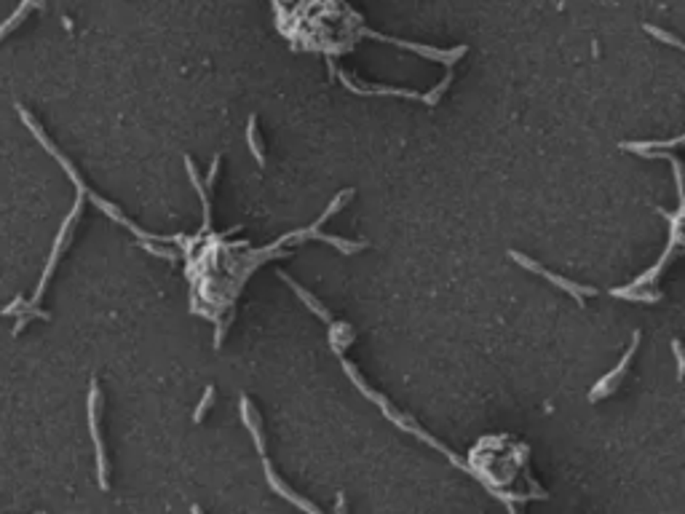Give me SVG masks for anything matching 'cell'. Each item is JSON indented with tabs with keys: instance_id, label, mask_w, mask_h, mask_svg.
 Instances as JSON below:
<instances>
[{
	"instance_id": "cell-1",
	"label": "cell",
	"mask_w": 685,
	"mask_h": 514,
	"mask_svg": "<svg viewBox=\"0 0 685 514\" xmlns=\"http://www.w3.org/2000/svg\"><path fill=\"white\" fill-rule=\"evenodd\" d=\"M342 370H345V373L351 375V380L356 383V389H359L361 394H364V396H370L372 402H377V405H380V410H383V415H386L388 421H394L396 426H402V428H404V431H410V434H415L418 439H423V442H428V445H431V447H436V450H439L442 455H447V458H450V461L455 463V466H461L463 472H469V474H471V469H469V466H466V463H463L461 458H458V455L452 453V450H447V447L442 445V442H436L434 437H428L426 431H420V426H418V423H415L412 418H407V415H402V412H396V410H394V405H391L388 399H383V396L377 394V391H372V389H370V386H367V383L361 380V375H359V373H356V370H354V364H351V361H348V359H342Z\"/></svg>"
},
{
	"instance_id": "cell-2",
	"label": "cell",
	"mask_w": 685,
	"mask_h": 514,
	"mask_svg": "<svg viewBox=\"0 0 685 514\" xmlns=\"http://www.w3.org/2000/svg\"><path fill=\"white\" fill-rule=\"evenodd\" d=\"M84 198H86V190H78V198H75V204H72V209H70V215L65 217V223H62L59 233H56V239H54L52 255H49V263H46V268H43V276H40V281H38V290H35L33 300H27L30 306H38V303H40V297H43V292H46V287H49V279H52L54 268H56V263H59V257H62V252L68 249L70 231H72V225L78 223V217H81V209H84Z\"/></svg>"
},
{
	"instance_id": "cell-3",
	"label": "cell",
	"mask_w": 685,
	"mask_h": 514,
	"mask_svg": "<svg viewBox=\"0 0 685 514\" xmlns=\"http://www.w3.org/2000/svg\"><path fill=\"white\" fill-rule=\"evenodd\" d=\"M100 386L97 380H91V389H88V428H91V439H94V453H97V480H100V488L107 490L110 482H107V458H104V442L102 434H100Z\"/></svg>"
},
{
	"instance_id": "cell-4",
	"label": "cell",
	"mask_w": 685,
	"mask_h": 514,
	"mask_svg": "<svg viewBox=\"0 0 685 514\" xmlns=\"http://www.w3.org/2000/svg\"><path fill=\"white\" fill-rule=\"evenodd\" d=\"M509 257H512L514 263L517 265H522V268H528V271H533V274H541L546 281H551L554 287H562V290L567 292V295H573L578 303H583V297H592V295H597V290L595 287H583V284H573V281H567V279H562V276H557V274H551L549 268H544L541 263H535V260H530L528 255H522V252H509Z\"/></svg>"
},
{
	"instance_id": "cell-5",
	"label": "cell",
	"mask_w": 685,
	"mask_h": 514,
	"mask_svg": "<svg viewBox=\"0 0 685 514\" xmlns=\"http://www.w3.org/2000/svg\"><path fill=\"white\" fill-rule=\"evenodd\" d=\"M637 343H640V332H634V335H632V343H629L627 354L621 357V361H618L616 367H613V370H611V373H608L605 377H599L597 383H595V389H592V394H589V399H592V402H597V399H605L608 394H613V389H616L618 377L627 373V367H629V361H632L634 351H637Z\"/></svg>"
},
{
	"instance_id": "cell-6",
	"label": "cell",
	"mask_w": 685,
	"mask_h": 514,
	"mask_svg": "<svg viewBox=\"0 0 685 514\" xmlns=\"http://www.w3.org/2000/svg\"><path fill=\"white\" fill-rule=\"evenodd\" d=\"M364 35L377 38V40H386V43H394V46H402V49H412V52H418L420 56H428V59H434V62H445L447 68L455 65L463 54H466V46H458V49H452V52H439V49H426V46H418V43H404V40H396V38H386V35L372 33V30H364Z\"/></svg>"
},
{
	"instance_id": "cell-7",
	"label": "cell",
	"mask_w": 685,
	"mask_h": 514,
	"mask_svg": "<svg viewBox=\"0 0 685 514\" xmlns=\"http://www.w3.org/2000/svg\"><path fill=\"white\" fill-rule=\"evenodd\" d=\"M262 469H265V480H268V485H271V488H274V490H276V493H278V496H281V498H287V501H290L292 506H297V509H306V512H310V514H316V512H319V509H316V506H313L310 501H306V498H300V496H297V493L292 490L290 485H287V482H284V480H281V477H278V474H276V472H274V466H271V461H268L265 455H262Z\"/></svg>"
},
{
	"instance_id": "cell-8",
	"label": "cell",
	"mask_w": 685,
	"mask_h": 514,
	"mask_svg": "<svg viewBox=\"0 0 685 514\" xmlns=\"http://www.w3.org/2000/svg\"><path fill=\"white\" fill-rule=\"evenodd\" d=\"M241 421L244 426L249 428L252 439H255V447L260 455H265V434H262V423H260V415H257V407H252L249 396L241 394Z\"/></svg>"
},
{
	"instance_id": "cell-9",
	"label": "cell",
	"mask_w": 685,
	"mask_h": 514,
	"mask_svg": "<svg viewBox=\"0 0 685 514\" xmlns=\"http://www.w3.org/2000/svg\"><path fill=\"white\" fill-rule=\"evenodd\" d=\"M278 279H284V281L290 284L292 290H294V295H297V297H300V300H303V303H306V306H308V309L313 311V313H316V316H319L322 322H326V325H329V322H335V319H332V313H329V311H326L324 306H322V303H319V300H316V297H313V295L306 290V287H300V284H297V281H294L290 274L278 271Z\"/></svg>"
},
{
	"instance_id": "cell-10",
	"label": "cell",
	"mask_w": 685,
	"mask_h": 514,
	"mask_svg": "<svg viewBox=\"0 0 685 514\" xmlns=\"http://www.w3.org/2000/svg\"><path fill=\"white\" fill-rule=\"evenodd\" d=\"M613 297H621V300H632V303H659L664 295L659 290H651V287H616L611 290Z\"/></svg>"
},
{
	"instance_id": "cell-11",
	"label": "cell",
	"mask_w": 685,
	"mask_h": 514,
	"mask_svg": "<svg viewBox=\"0 0 685 514\" xmlns=\"http://www.w3.org/2000/svg\"><path fill=\"white\" fill-rule=\"evenodd\" d=\"M185 169H188V177H190V182H193V188H196V193H198V198H201V204H204V231H209V225H212V209H209V190L204 188V182H201V177H198V169H196V164H193V158L190 155H185Z\"/></svg>"
},
{
	"instance_id": "cell-12",
	"label": "cell",
	"mask_w": 685,
	"mask_h": 514,
	"mask_svg": "<svg viewBox=\"0 0 685 514\" xmlns=\"http://www.w3.org/2000/svg\"><path fill=\"white\" fill-rule=\"evenodd\" d=\"M310 239L326 241V244H332L338 252H342V255H356L359 249L367 247L364 241H348V239H340V236H326V233H319V231H313V236H310Z\"/></svg>"
},
{
	"instance_id": "cell-13",
	"label": "cell",
	"mask_w": 685,
	"mask_h": 514,
	"mask_svg": "<svg viewBox=\"0 0 685 514\" xmlns=\"http://www.w3.org/2000/svg\"><path fill=\"white\" fill-rule=\"evenodd\" d=\"M683 145V137H675L669 139V142H621V150H629V153H640V155H648L653 148H680Z\"/></svg>"
},
{
	"instance_id": "cell-14",
	"label": "cell",
	"mask_w": 685,
	"mask_h": 514,
	"mask_svg": "<svg viewBox=\"0 0 685 514\" xmlns=\"http://www.w3.org/2000/svg\"><path fill=\"white\" fill-rule=\"evenodd\" d=\"M33 8H35V3H30V0H22V6H19L17 11H14L11 17L6 19L3 24H0V43H3V38H6V35L11 33V30H17L19 24H22V19L27 17V14L33 11Z\"/></svg>"
},
{
	"instance_id": "cell-15",
	"label": "cell",
	"mask_w": 685,
	"mask_h": 514,
	"mask_svg": "<svg viewBox=\"0 0 685 514\" xmlns=\"http://www.w3.org/2000/svg\"><path fill=\"white\" fill-rule=\"evenodd\" d=\"M246 142H249V153L255 155V161L260 166H265V153H262V139L257 134V118L252 116L246 123Z\"/></svg>"
},
{
	"instance_id": "cell-16",
	"label": "cell",
	"mask_w": 685,
	"mask_h": 514,
	"mask_svg": "<svg viewBox=\"0 0 685 514\" xmlns=\"http://www.w3.org/2000/svg\"><path fill=\"white\" fill-rule=\"evenodd\" d=\"M354 341V329L342 322H329V343L335 345V351L345 348L348 343Z\"/></svg>"
},
{
	"instance_id": "cell-17",
	"label": "cell",
	"mask_w": 685,
	"mask_h": 514,
	"mask_svg": "<svg viewBox=\"0 0 685 514\" xmlns=\"http://www.w3.org/2000/svg\"><path fill=\"white\" fill-rule=\"evenodd\" d=\"M643 30L648 35H653L656 40H661V43H667L672 49H683V43H680V38L672 33H664V30H659V27H653V24H643Z\"/></svg>"
},
{
	"instance_id": "cell-18",
	"label": "cell",
	"mask_w": 685,
	"mask_h": 514,
	"mask_svg": "<svg viewBox=\"0 0 685 514\" xmlns=\"http://www.w3.org/2000/svg\"><path fill=\"white\" fill-rule=\"evenodd\" d=\"M450 84H452V72H450V75H445V81H442V84H439V86H434V88H431L428 94H423L420 100H423V102H426L428 107H434V104H439V100H442V94H445L447 88H450Z\"/></svg>"
},
{
	"instance_id": "cell-19",
	"label": "cell",
	"mask_w": 685,
	"mask_h": 514,
	"mask_svg": "<svg viewBox=\"0 0 685 514\" xmlns=\"http://www.w3.org/2000/svg\"><path fill=\"white\" fill-rule=\"evenodd\" d=\"M212 402H214V386H206L204 396H201V402H198V407H196V412H193V423H201V421H204V415H206V412H209V407H212Z\"/></svg>"
},
{
	"instance_id": "cell-20",
	"label": "cell",
	"mask_w": 685,
	"mask_h": 514,
	"mask_svg": "<svg viewBox=\"0 0 685 514\" xmlns=\"http://www.w3.org/2000/svg\"><path fill=\"white\" fill-rule=\"evenodd\" d=\"M142 247L155 257H164V260H177L180 249H169V247H161V241H142Z\"/></svg>"
},
{
	"instance_id": "cell-21",
	"label": "cell",
	"mask_w": 685,
	"mask_h": 514,
	"mask_svg": "<svg viewBox=\"0 0 685 514\" xmlns=\"http://www.w3.org/2000/svg\"><path fill=\"white\" fill-rule=\"evenodd\" d=\"M220 161H223V155L217 153L214 155V161H212V166H209V174H206V182H204V188L209 190L214 182H217V171H220Z\"/></svg>"
},
{
	"instance_id": "cell-22",
	"label": "cell",
	"mask_w": 685,
	"mask_h": 514,
	"mask_svg": "<svg viewBox=\"0 0 685 514\" xmlns=\"http://www.w3.org/2000/svg\"><path fill=\"white\" fill-rule=\"evenodd\" d=\"M672 351H675V359H677V375L683 377L685 359H683V345H680V341H672Z\"/></svg>"
},
{
	"instance_id": "cell-23",
	"label": "cell",
	"mask_w": 685,
	"mask_h": 514,
	"mask_svg": "<svg viewBox=\"0 0 685 514\" xmlns=\"http://www.w3.org/2000/svg\"><path fill=\"white\" fill-rule=\"evenodd\" d=\"M30 3H35V8H46V3H43V0H30Z\"/></svg>"
},
{
	"instance_id": "cell-24",
	"label": "cell",
	"mask_w": 685,
	"mask_h": 514,
	"mask_svg": "<svg viewBox=\"0 0 685 514\" xmlns=\"http://www.w3.org/2000/svg\"><path fill=\"white\" fill-rule=\"evenodd\" d=\"M0 316H6V311H3V309H0Z\"/></svg>"
}]
</instances>
